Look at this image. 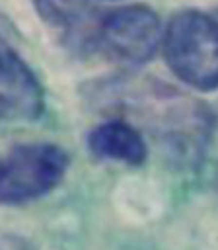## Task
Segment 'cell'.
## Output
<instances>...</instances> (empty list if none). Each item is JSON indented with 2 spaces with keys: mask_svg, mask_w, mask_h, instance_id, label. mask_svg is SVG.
Wrapping results in <instances>:
<instances>
[{
  "mask_svg": "<svg viewBox=\"0 0 218 250\" xmlns=\"http://www.w3.org/2000/svg\"><path fill=\"white\" fill-rule=\"evenodd\" d=\"M31 2L39 18L49 27L64 33H76L80 29H86V35H88L90 31L88 0H31Z\"/></svg>",
  "mask_w": 218,
  "mask_h": 250,
  "instance_id": "7",
  "label": "cell"
},
{
  "mask_svg": "<svg viewBox=\"0 0 218 250\" xmlns=\"http://www.w3.org/2000/svg\"><path fill=\"white\" fill-rule=\"evenodd\" d=\"M88 148L99 160L140 166L148 158L144 135L125 119H109L88 133Z\"/></svg>",
  "mask_w": 218,
  "mask_h": 250,
  "instance_id": "6",
  "label": "cell"
},
{
  "mask_svg": "<svg viewBox=\"0 0 218 250\" xmlns=\"http://www.w3.org/2000/svg\"><path fill=\"white\" fill-rule=\"evenodd\" d=\"M95 94L117 119H136L140 133L148 129L160 137L177 162L200 160L214 127V115L200 100L154 80H119Z\"/></svg>",
  "mask_w": 218,
  "mask_h": 250,
  "instance_id": "1",
  "label": "cell"
},
{
  "mask_svg": "<svg viewBox=\"0 0 218 250\" xmlns=\"http://www.w3.org/2000/svg\"><path fill=\"white\" fill-rule=\"evenodd\" d=\"M68 152L47 141L21 143L0 154V205H19L53 191L68 170Z\"/></svg>",
  "mask_w": 218,
  "mask_h": 250,
  "instance_id": "4",
  "label": "cell"
},
{
  "mask_svg": "<svg viewBox=\"0 0 218 250\" xmlns=\"http://www.w3.org/2000/svg\"><path fill=\"white\" fill-rule=\"evenodd\" d=\"M43 111V86L0 21V125L31 123Z\"/></svg>",
  "mask_w": 218,
  "mask_h": 250,
  "instance_id": "5",
  "label": "cell"
},
{
  "mask_svg": "<svg viewBox=\"0 0 218 250\" xmlns=\"http://www.w3.org/2000/svg\"><path fill=\"white\" fill-rule=\"evenodd\" d=\"M162 43L165 62L179 80L202 92L218 88V16L179 12L169 20Z\"/></svg>",
  "mask_w": 218,
  "mask_h": 250,
  "instance_id": "2",
  "label": "cell"
},
{
  "mask_svg": "<svg viewBox=\"0 0 218 250\" xmlns=\"http://www.w3.org/2000/svg\"><path fill=\"white\" fill-rule=\"evenodd\" d=\"M164 39L158 14L146 4H125L101 16L90 27L84 47L123 64H144L158 53Z\"/></svg>",
  "mask_w": 218,
  "mask_h": 250,
  "instance_id": "3",
  "label": "cell"
},
{
  "mask_svg": "<svg viewBox=\"0 0 218 250\" xmlns=\"http://www.w3.org/2000/svg\"><path fill=\"white\" fill-rule=\"evenodd\" d=\"M0 250H23V246L19 244V240H14V242H2Z\"/></svg>",
  "mask_w": 218,
  "mask_h": 250,
  "instance_id": "8",
  "label": "cell"
}]
</instances>
